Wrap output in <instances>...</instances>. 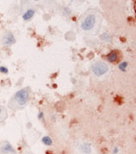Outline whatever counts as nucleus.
<instances>
[{"instance_id": "obj_1", "label": "nucleus", "mask_w": 136, "mask_h": 154, "mask_svg": "<svg viewBox=\"0 0 136 154\" xmlns=\"http://www.w3.org/2000/svg\"><path fill=\"white\" fill-rule=\"evenodd\" d=\"M30 100V88H22L12 96L8 102V107L12 110H21L26 106Z\"/></svg>"}, {"instance_id": "obj_2", "label": "nucleus", "mask_w": 136, "mask_h": 154, "mask_svg": "<svg viewBox=\"0 0 136 154\" xmlns=\"http://www.w3.org/2000/svg\"><path fill=\"white\" fill-rule=\"evenodd\" d=\"M91 69L95 76L100 77L107 73V71L109 70V68L108 65L103 62H97L91 66Z\"/></svg>"}, {"instance_id": "obj_3", "label": "nucleus", "mask_w": 136, "mask_h": 154, "mask_svg": "<svg viewBox=\"0 0 136 154\" xmlns=\"http://www.w3.org/2000/svg\"><path fill=\"white\" fill-rule=\"evenodd\" d=\"M96 18L94 15H89L81 22V27L83 31H90L91 29L94 26Z\"/></svg>"}, {"instance_id": "obj_4", "label": "nucleus", "mask_w": 136, "mask_h": 154, "mask_svg": "<svg viewBox=\"0 0 136 154\" xmlns=\"http://www.w3.org/2000/svg\"><path fill=\"white\" fill-rule=\"evenodd\" d=\"M0 154H17L12 144L8 141L0 142Z\"/></svg>"}, {"instance_id": "obj_5", "label": "nucleus", "mask_w": 136, "mask_h": 154, "mask_svg": "<svg viewBox=\"0 0 136 154\" xmlns=\"http://www.w3.org/2000/svg\"><path fill=\"white\" fill-rule=\"evenodd\" d=\"M3 45L6 46H11L16 43V39L14 35L12 32H7L2 39Z\"/></svg>"}, {"instance_id": "obj_6", "label": "nucleus", "mask_w": 136, "mask_h": 154, "mask_svg": "<svg viewBox=\"0 0 136 154\" xmlns=\"http://www.w3.org/2000/svg\"><path fill=\"white\" fill-rule=\"evenodd\" d=\"M79 148H80V151L81 153L84 154H90L91 152H92L91 145L90 144H87V143L81 144L79 147Z\"/></svg>"}, {"instance_id": "obj_7", "label": "nucleus", "mask_w": 136, "mask_h": 154, "mask_svg": "<svg viewBox=\"0 0 136 154\" xmlns=\"http://www.w3.org/2000/svg\"><path fill=\"white\" fill-rule=\"evenodd\" d=\"M118 58H119V55H118V53L115 50H112L107 55V61L110 62V63H115L118 60Z\"/></svg>"}, {"instance_id": "obj_8", "label": "nucleus", "mask_w": 136, "mask_h": 154, "mask_svg": "<svg viewBox=\"0 0 136 154\" xmlns=\"http://www.w3.org/2000/svg\"><path fill=\"white\" fill-rule=\"evenodd\" d=\"M35 13H36V11L34 10V9H32V8L28 9V10L26 11L25 13L23 14L22 18H23V20L24 21H29L34 17Z\"/></svg>"}, {"instance_id": "obj_9", "label": "nucleus", "mask_w": 136, "mask_h": 154, "mask_svg": "<svg viewBox=\"0 0 136 154\" xmlns=\"http://www.w3.org/2000/svg\"><path fill=\"white\" fill-rule=\"evenodd\" d=\"M7 117H8V114H7L5 108L0 106V122L4 121Z\"/></svg>"}, {"instance_id": "obj_10", "label": "nucleus", "mask_w": 136, "mask_h": 154, "mask_svg": "<svg viewBox=\"0 0 136 154\" xmlns=\"http://www.w3.org/2000/svg\"><path fill=\"white\" fill-rule=\"evenodd\" d=\"M42 142H43V144H45L47 146H51L53 144V140L49 136H44L42 139Z\"/></svg>"}, {"instance_id": "obj_11", "label": "nucleus", "mask_w": 136, "mask_h": 154, "mask_svg": "<svg viewBox=\"0 0 136 154\" xmlns=\"http://www.w3.org/2000/svg\"><path fill=\"white\" fill-rule=\"evenodd\" d=\"M127 66H128V63H127V62H122V63H121V64L118 65V68H119V69H120L121 71L125 72Z\"/></svg>"}, {"instance_id": "obj_12", "label": "nucleus", "mask_w": 136, "mask_h": 154, "mask_svg": "<svg viewBox=\"0 0 136 154\" xmlns=\"http://www.w3.org/2000/svg\"><path fill=\"white\" fill-rule=\"evenodd\" d=\"M101 39H102V40H104V41H108V42H110L111 40V37L108 33H103V35H101Z\"/></svg>"}, {"instance_id": "obj_13", "label": "nucleus", "mask_w": 136, "mask_h": 154, "mask_svg": "<svg viewBox=\"0 0 136 154\" xmlns=\"http://www.w3.org/2000/svg\"><path fill=\"white\" fill-rule=\"evenodd\" d=\"M0 72L3 73V74H7L8 73V69L5 66H0Z\"/></svg>"}, {"instance_id": "obj_14", "label": "nucleus", "mask_w": 136, "mask_h": 154, "mask_svg": "<svg viewBox=\"0 0 136 154\" xmlns=\"http://www.w3.org/2000/svg\"><path fill=\"white\" fill-rule=\"evenodd\" d=\"M38 118H39L40 120H43V119H44V112H43V111H41V112L39 113V115H38Z\"/></svg>"}, {"instance_id": "obj_15", "label": "nucleus", "mask_w": 136, "mask_h": 154, "mask_svg": "<svg viewBox=\"0 0 136 154\" xmlns=\"http://www.w3.org/2000/svg\"><path fill=\"white\" fill-rule=\"evenodd\" d=\"M118 152H119V148H114V149L112 150V153L114 154L118 153Z\"/></svg>"}, {"instance_id": "obj_16", "label": "nucleus", "mask_w": 136, "mask_h": 154, "mask_svg": "<svg viewBox=\"0 0 136 154\" xmlns=\"http://www.w3.org/2000/svg\"><path fill=\"white\" fill-rule=\"evenodd\" d=\"M35 1H38V0H35Z\"/></svg>"}]
</instances>
